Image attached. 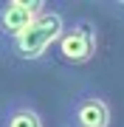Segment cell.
Returning <instances> with one entry per match:
<instances>
[{"mask_svg":"<svg viewBox=\"0 0 124 127\" xmlns=\"http://www.w3.org/2000/svg\"><path fill=\"white\" fill-rule=\"evenodd\" d=\"M45 9L48 6L42 0H6V3H0V34L6 40H11L28 23H34Z\"/></svg>","mask_w":124,"mask_h":127,"instance_id":"3957f363","label":"cell"},{"mask_svg":"<svg viewBox=\"0 0 124 127\" xmlns=\"http://www.w3.org/2000/svg\"><path fill=\"white\" fill-rule=\"evenodd\" d=\"M0 127H42V116L31 102L14 99L0 110Z\"/></svg>","mask_w":124,"mask_h":127,"instance_id":"5b68a950","label":"cell"},{"mask_svg":"<svg viewBox=\"0 0 124 127\" xmlns=\"http://www.w3.org/2000/svg\"><path fill=\"white\" fill-rule=\"evenodd\" d=\"M113 110L101 93H82L71 102V124L74 127H110Z\"/></svg>","mask_w":124,"mask_h":127,"instance_id":"277c9868","label":"cell"},{"mask_svg":"<svg viewBox=\"0 0 124 127\" xmlns=\"http://www.w3.org/2000/svg\"><path fill=\"white\" fill-rule=\"evenodd\" d=\"M96 57V26L90 20H74L65 26L56 42V59L65 65H87Z\"/></svg>","mask_w":124,"mask_h":127,"instance_id":"7a4b0ae2","label":"cell"},{"mask_svg":"<svg viewBox=\"0 0 124 127\" xmlns=\"http://www.w3.org/2000/svg\"><path fill=\"white\" fill-rule=\"evenodd\" d=\"M65 26L68 23H65V17L59 11L45 9L34 23H28L20 34H14L9 40V54L20 62H37L59 42Z\"/></svg>","mask_w":124,"mask_h":127,"instance_id":"6da1fadb","label":"cell"}]
</instances>
